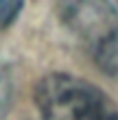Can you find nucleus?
I'll return each mask as SVG.
<instances>
[{
	"label": "nucleus",
	"instance_id": "obj_1",
	"mask_svg": "<svg viewBox=\"0 0 118 120\" xmlns=\"http://www.w3.org/2000/svg\"><path fill=\"white\" fill-rule=\"evenodd\" d=\"M35 103L44 120H118V109L92 83L55 72L39 81Z\"/></svg>",
	"mask_w": 118,
	"mask_h": 120
},
{
	"label": "nucleus",
	"instance_id": "obj_2",
	"mask_svg": "<svg viewBox=\"0 0 118 120\" xmlns=\"http://www.w3.org/2000/svg\"><path fill=\"white\" fill-rule=\"evenodd\" d=\"M61 24L92 52L118 37V13L109 0H57Z\"/></svg>",
	"mask_w": 118,
	"mask_h": 120
},
{
	"label": "nucleus",
	"instance_id": "obj_3",
	"mask_svg": "<svg viewBox=\"0 0 118 120\" xmlns=\"http://www.w3.org/2000/svg\"><path fill=\"white\" fill-rule=\"evenodd\" d=\"M13 98V83H11V72L9 68L0 61V120L7 116Z\"/></svg>",
	"mask_w": 118,
	"mask_h": 120
},
{
	"label": "nucleus",
	"instance_id": "obj_4",
	"mask_svg": "<svg viewBox=\"0 0 118 120\" xmlns=\"http://www.w3.org/2000/svg\"><path fill=\"white\" fill-rule=\"evenodd\" d=\"M96 55V61L103 70H107L109 74H118V37L109 41L107 46H103Z\"/></svg>",
	"mask_w": 118,
	"mask_h": 120
},
{
	"label": "nucleus",
	"instance_id": "obj_5",
	"mask_svg": "<svg viewBox=\"0 0 118 120\" xmlns=\"http://www.w3.org/2000/svg\"><path fill=\"white\" fill-rule=\"evenodd\" d=\"M24 0H0V31L15 22Z\"/></svg>",
	"mask_w": 118,
	"mask_h": 120
}]
</instances>
